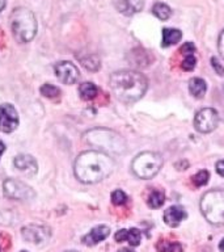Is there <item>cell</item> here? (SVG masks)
<instances>
[{
    "mask_svg": "<svg viewBox=\"0 0 224 252\" xmlns=\"http://www.w3.org/2000/svg\"><path fill=\"white\" fill-rule=\"evenodd\" d=\"M115 168L113 158L98 150L84 151L76 158L75 176L84 184H96L113 173Z\"/></svg>",
    "mask_w": 224,
    "mask_h": 252,
    "instance_id": "1",
    "label": "cell"
},
{
    "mask_svg": "<svg viewBox=\"0 0 224 252\" xmlns=\"http://www.w3.org/2000/svg\"><path fill=\"white\" fill-rule=\"evenodd\" d=\"M110 87L119 101L131 104L144 96L148 82L144 75L138 71L123 70L110 76Z\"/></svg>",
    "mask_w": 224,
    "mask_h": 252,
    "instance_id": "2",
    "label": "cell"
},
{
    "mask_svg": "<svg viewBox=\"0 0 224 252\" xmlns=\"http://www.w3.org/2000/svg\"><path fill=\"white\" fill-rule=\"evenodd\" d=\"M11 31L17 42H30L37 33V20L33 12L23 7L15 8L11 15Z\"/></svg>",
    "mask_w": 224,
    "mask_h": 252,
    "instance_id": "3",
    "label": "cell"
},
{
    "mask_svg": "<svg viewBox=\"0 0 224 252\" xmlns=\"http://www.w3.org/2000/svg\"><path fill=\"white\" fill-rule=\"evenodd\" d=\"M86 142L98 147V151L110 154H122L126 151L125 139L113 130L94 129L85 133Z\"/></svg>",
    "mask_w": 224,
    "mask_h": 252,
    "instance_id": "4",
    "label": "cell"
},
{
    "mask_svg": "<svg viewBox=\"0 0 224 252\" xmlns=\"http://www.w3.org/2000/svg\"><path fill=\"white\" fill-rule=\"evenodd\" d=\"M200 212L211 224H224V190H208L200 198Z\"/></svg>",
    "mask_w": 224,
    "mask_h": 252,
    "instance_id": "5",
    "label": "cell"
},
{
    "mask_svg": "<svg viewBox=\"0 0 224 252\" xmlns=\"http://www.w3.org/2000/svg\"><path fill=\"white\" fill-rule=\"evenodd\" d=\"M163 165V158L160 154L153 151H144V153L137 155L133 160L131 169L135 173V176L143 180H148L156 176Z\"/></svg>",
    "mask_w": 224,
    "mask_h": 252,
    "instance_id": "6",
    "label": "cell"
},
{
    "mask_svg": "<svg viewBox=\"0 0 224 252\" xmlns=\"http://www.w3.org/2000/svg\"><path fill=\"white\" fill-rule=\"evenodd\" d=\"M3 189L5 197L11 198V200L28 201L33 200L35 197L33 188L25 184L24 181L16 180V179H8V180L4 181Z\"/></svg>",
    "mask_w": 224,
    "mask_h": 252,
    "instance_id": "7",
    "label": "cell"
},
{
    "mask_svg": "<svg viewBox=\"0 0 224 252\" xmlns=\"http://www.w3.org/2000/svg\"><path fill=\"white\" fill-rule=\"evenodd\" d=\"M218 122H219L218 112L212 108H203L194 117V127L199 133L207 134L216 129Z\"/></svg>",
    "mask_w": 224,
    "mask_h": 252,
    "instance_id": "8",
    "label": "cell"
},
{
    "mask_svg": "<svg viewBox=\"0 0 224 252\" xmlns=\"http://www.w3.org/2000/svg\"><path fill=\"white\" fill-rule=\"evenodd\" d=\"M23 238L29 243L41 244L46 243L50 239L51 230L45 224H28L21 230Z\"/></svg>",
    "mask_w": 224,
    "mask_h": 252,
    "instance_id": "9",
    "label": "cell"
},
{
    "mask_svg": "<svg viewBox=\"0 0 224 252\" xmlns=\"http://www.w3.org/2000/svg\"><path fill=\"white\" fill-rule=\"evenodd\" d=\"M19 126V116L15 106L11 104L0 105V131L12 133Z\"/></svg>",
    "mask_w": 224,
    "mask_h": 252,
    "instance_id": "10",
    "label": "cell"
},
{
    "mask_svg": "<svg viewBox=\"0 0 224 252\" xmlns=\"http://www.w3.org/2000/svg\"><path fill=\"white\" fill-rule=\"evenodd\" d=\"M55 74L63 84H68V86L78 82L79 76H80L78 67L75 66L74 63L67 62V61L55 64Z\"/></svg>",
    "mask_w": 224,
    "mask_h": 252,
    "instance_id": "11",
    "label": "cell"
},
{
    "mask_svg": "<svg viewBox=\"0 0 224 252\" xmlns=\"http://www.w3.org/2000/svg\"><path fill=\"white\" fill-rule=\"evenodd\" d=\"M110 234V228L105 224H98L96 227L90 230L85 236H83L82 242L86 246H94V244L100 243L102 240H105Z\"/></svg>",
    "mask_w": 224,
    "mask_h": 252,
    "instance_id": "12",
    "label": "cell"
},
{
    "mask_svg": "<svg viewBox=\"0 0 224 252\" xmlns=\"http://www.w3.org/2000/svg\"><path fill=\"white\" fill-rule=\"evenodd\" d=\"M186 217L188 214L185 212V209L182 206L174 205L164 212V222L170 227H177L182 220H186Z\"/></svg>",
    "mask_w": 224,
    "mask_h": 252,
    "instance_id": "13",
    "label": "cell"
},
{
    "mask_svg": "<svg viewBox=\"0 0 224 252\" xmlns=\"http://www.w3.org/2000/svg\"><path fill=\"white\" fill-rule=\"evenodd\" d=\"M15 167L20 169L21 172L28 173V175H34L38 169L37 161L31 155H27V154H21L19 157L15 158Z\"/></svg>",
    "mask_w": 224,
    "mask_h": 252,
    "instance_id": "14",
    "label": "cell"
},
{
    "mask_svg": "<svg viewBox=\"0 0 224 252\" xmlns=\"http://www.w3.org/2000/svg\"><path fill=\"white\" fill-rule=\"evenodd\" d=\"M115 7L121 13L133 16L144 7V0H115Z\"/></svg>",
    "mask_w": 224,
    "mask_h": 252,
    "instance_id": "15",
    "label": "cell"
},
{
    "mask_svg": "<svg viewBox=\"0 0 224 252\" xmlns=\"http://www.w3.org/2000/svg\"><path fill=\"white\" fill-rule=\"evenodd\" d=\"M181 38H182V32L181 31L174 29V28H164L161 45H163V47H169L180 42Z\"/></svg>",
    "mask_w": 224,
    "mask_h": 252,
    "instance_id": "16",
    "label": "cell"
},
{
    "mask_svg": "<svg viewBox=\"0 0 224 252\" xmlns=\"http://www.w3.org/2000/svg\"><path fill=\"white\" fill-rule=\"evenodd\" d=\"M206 90H207V86H206V82L203 79L193 78L189 80V91L194 97L202 98L206 94Z\"/></svg>",
    "mask_w": 224,
    "mask_h": 252,
    "instance_id": "17",
    "label": "cell"
},
{
    "mask_svg": "<svg viewBox=\"0 0 224 252\" xmlns=\"http://www.w3.org/2000/svg\"><path fill=\"white\" fill-rule=\"evenodd\" d=\"M79 94H80V97L83 100H86V101L88 100H93L97 96L98 88L94 86L93 83L85 82L80 84V87H79Z\"/></svg>",
    "mask_w": 224,
    "mask_h": 252,
    "instance_id": "18",
    "label": "cell"
},
{
    "mask_svg": "<svg viewBox=\"0 0 224 252\" xmlns=\"http://www.w3.org/2000/svg\"><path fill=\"white\" fill-rule=\"evenodd\" d=\"M152 13L161 21H167L172 15V11L165 3H156L152 7Z\"/></svg>",
    "mask_w": 224,
    "mask_h": 252,
    "instance_id": "19",
    "label": "cell"
},
{
    "mask_svg": "<svg viewBox=\"0 0 224 252\" xmlns=\"http://www.w3.org/2000/svg\"><path fill=\"white\" fill-rule=\"evenodd\" d=\"M165 201V194L161 190H153L148 196V206L152 209H159Z\"/></svg>",
    "mask_w": 224,
    "mask_h": 252,
    "instance_id": "20",
    "label": "cell"
},
{
    "mask_svg": "<svg viewBox=\"0 0 224 252\" xmlns=\"http://www.w3.org/2000/svg\"><path fill=\"white\" fill-rule=\"evenodd\" d=\"M82 63L83 66L85 67L86 70L89 71H97L98 68H100V59H98L97 55H86V57H84V58H82Z\"/></svg>",
    "mask_w": 224,
    "mask_h": 252,
    "instance_id": "21",
    "label": "cell"
},
{
    "mask_svg": "<svg viewBox=\"0 0 224 252\" xmlns=\"http://www.w3.org/2000/svg\"><path fill=\"white\" fill-rule=\"evenodd\" d=\"M39 92H41L42 96H45V97L47 98H55L60 94V90H59L58 87L53 86V84H49V83L43 84V86L39 88Z\"/></svg>",
    "mask_w": 224,
    "mask_h": 252,
    "instance_id": "22",
    "label": "cell"
},
{
    "mask_svg": "<svg viewBox=\"0 0 224 252\" xmlns=\"http://www.w3.org/2000/svg\"><path fill=\"white\" fill-rule=\"evenodd\" d=\"M159 252H182V247L177 242H160L157 244Z\"/></svg>",
    "mask_w": 224,
    "mask_h": 252,
    "instance_id": "23",
    "label": "cell"
},
{
    "mask_svg": "<svg viewBox=\"0 0 224 252\" xmlns=\"http://www.w3.org/2000/svg\"><path fill=\"white\" fill-rule=\"evenodd\" d=\"M208 180H210V173L206 169H202L193 176V183L196 187H203V185L207 184Z\"/></svg>",
    "mask_w": 224,
    "mask_h": 252,
    "instance_id": "24",
    "label": "cell"
},
{
    "mask_svg": "<svg viewBox=\"0 0 224 252\" xmlns=\"http://www.w3.org/2000/svg\"><path fill=\"white\" fill-rule=\"evenodd\" d=\"M127 242L133 247L139 246L141 242V232L138 228H130L129 231H127Z\"/></svg>",
    "mask_w": 224,
    "mask_h": 252,
    "instance_id": "25",
    "label": "cell"
},
{
    "mask_svg": "<svg viewBox=\"0 0 224 252\" xmlns=\"http://www.w3.org/2000/svg\"><path fill=\"white\" fill-rule=\"evenodd\" d=\"M127 200H129V197H127V194H126L123 190H121V189H117V190H114V192L112 193V202H113L115 206L125 205L126 202H127Z\"/></svg>",
    "mask_w": 224,
    "mask_h": 252,
    "instance_id": "26",
    "label": "cell"
},
{
    "mask_svg": "<svg viewBox=\"0 0 224 252\" xmlns=\"http://www.w3.org/2000/svg\"><path fill=\"white\" fill-rule=\"evenodd\" d=\"M196 57L193 54H189L186 55L181 63V67H182V70L184 71H193L196 68Z\"/></svg>",
    "mask_w": 224,
    "mask_h": 252,
    "instance_id": "27",
    "label": "cell"
},
{
    "mask_svg": "<svg viewBox=\"0 0 224 252\" xmlns=\"http://www.w3.org/2000/svg\"><path fill=\"white\" fill-rule=\"evenodd\" d=\"M211 66L219 76H224V66L219 62V59L216 58V57H212L211 58Z\"/></svg>",
    "mask_w": 224,
    "mask_h": 252,
    "instance_id": "28",
    "label": "cell"
},
{
    "mask_svg": "<svg viewBox=\"0 0 224 252\" xmlns=\"http://www.w3.org/2000/svg\"><path fill=\"white\" fill-rule=\"evenodd\" d=\"M194 50H196V46H194L192 42H186L185 45H182V47L180 49L181 53H184V54H186V55L193 54V53H194Z\"/></svg>",
    "mask_w": 224,
    "mask_h": 252,
    "instance_id": "29",
    "label": "cell"
},
{
    "mask_svg": "<svg viewBox=\"0 0 224 252\" xmlns=\"http://www.w3.org/2000/svg\"><path fill=\"white\" fill-rule=\"evenodd\" d=\"M127 231H129V230H125V228H122V230L117 231V234L114 235V238H115V240H117L118 243L127 240Z\"/></svg>",
    "mask_w": 224,
    "mask_h": 252,
    "instance_id": "30",
    "label": "cell"
},
{
    "mask_svg": "<svg viewBox=\"0 0 224 252\" xmlns=\"http://www.w3.org/2000/svg\"><path fill=\"white\" fill-rule=\"evenodd\" d=\"M218 50L220 53V57L224 59V29L222 31L219 35V39H218Z\"/></svg>",
    "mask_w": 224,
    "mask_h": 252,
    "instance_id": "31",
    "label": "cell"
},
{
    "mask_svg": "<svg viewBox=\"0 0 224 252\" xmlns=\"http://www.w3.org/2000/svg\"><path fill=\"white\" fill-rule=\"evenodd\" d=\"M216 172L222 177H224V160H219L216 163Z\"/></svg>",
    "mask_w": 224,
    "mask_h": 252,
    "instance_id": "32",
    "label": "cell"
},
{
    "mask_svg": "<svg viewBox=\"0 0 224 252\" xmlns=\"http://www.w3.org/2000/svg\"><path fill=\"white\" fill-rule=\"evenodd\" d=\"M4 150H5V145H4L3 142L0 141V157H1V155H3Z\"/></svg>",
    "mask_w": 224,
    "mask_h": 252,
    "instance_id": "33",
    "label": "cell"
},
{
    "mask_svg": "<svg viewBox=\"0 0 224 252\" xmlns=\"http://www.w3.org/2000/svg\"><path fill=\"white\" fill-rule=\"evenodd\" d=\"M219 250L222 252H224V239L220 240V243H219Z\"/></svg>",
    "mask_w": 224,
    "mask_h": 252,
    "instance_id": "34",
    "label": "cell"
},
{
    "mask_svg": "<svg viewBox=\"0 0 224 252\" xmlns=\"http://www.w3.org/2000/svg\"><path fill=\"white\" fill-rule=\"evenodd\" d=\"M4 7H5V0H0V12L3 11Z\"/></svg>",
    "mask_w": 224,
    "mask_h": 252,
    "instance_id": "35",
    "label": "cell"
},
{
    "mask_svg": "<svg viewBox=\"0 0 224 252\" xmlns=\"http://www.w3.org/2000/svg\"><path fill=\"white\" fill-rule=\"evenodd\" d=\"M118 252H134V251H131V250H129V248H122V250H119Z\"/></svg>",
    "mask_w": 224,
    "mask_h": 252,
    "instance_id": "36",
    "label": "cell"
},
{
    "mask_svg": "<svg viewBox=\"0 0 224 252\" xmlns=\"http://www.w3.org/2000/svg\"><path fill=\"white\" fill-rule=\"evenodd\" d=\"M66 252H79V251H66Z\"/></svg>",
    "mask_w": 224,
    "mask_h": 252,
    "instance_id": "37",
    "label": "cell"
},
{
    "mask_svg": "<svg viewBox=\"0 0 224 252\" xmlns=\"http://www.w3.org/2000/svg\"><path fill=\"white\" fill-rule=\"evenodd\" d=\"M21 252H28V251H21Z\"/></svg>",
    "mask_w": 224,
    "mask_h": 252,
    "instance_id": "38",
    "label": "cell"
}]
</instances>
